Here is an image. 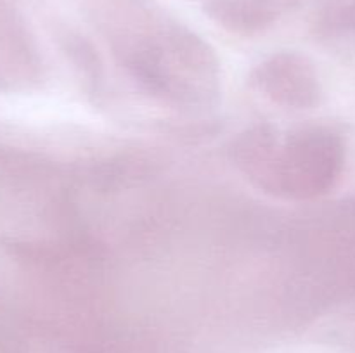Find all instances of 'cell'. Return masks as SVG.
Wrapping results in <instances>:
<instances>
[{
  "instance_id": "obj_1",
  "label": "cell",
  "mask_w": 355,
  "mask_h": 353,
  "mask_svg": "<svg viewBox=\"0 0 355 353\" xmlns=\"http://www.w3.org/2000/svg\"><path fill=\"white\" fill-rule=\"evenodd\" d=\"M130 68L153 92L177 100H200L217 90V61L191 42L135 55Z\"/></svg>"
},
{
  "instance_id": "obj_2",
  "label": "cell",
  "mask_w": 355,
  "mask_h": 353,
  "mask_svg": "<svg viewBox=\"0 0 355 353\" xmlns=\"http://www.w3.org/2000/svg\"><path fill=\"white\" fill-rule=\"evenodd\" d=\"M336 166L335 138L319 128H300L279 142L272 192L291 199H311L328 189Z\"/></svg>"
},
{
  "instance_id": "obj_3",
  "label": "cell",
  "mask_w": 355,
  "mask_h": 353,
  "mask_svg": "<svg viewBox=\"0 0 355 353\" xmlns=\"http://www.w3.org/2000/svg\"><path fill=\"white\" fill-rule=\"evenodd\" d=\"M253 82L274 102L307 109L318 102V76L311 62L298 54H277L253 71Z\"/></svg>"
},
{
  "instance_id": "obj_4",
  "label": "cell",
  "mask_w": 355,
  "mask_h": 353,
  "mask_svg": "<svg viewBox=\"0 0 355 353\" xmlns=\"http://www.w3.org/2000/svg\"><path fill=\"white\" fill-rule=\"evenodd\" d=\"M279 138L267 125H259L239 135L232 144L236 166L262 190L272 192Z\"/></svg>"
}]
</instances>
